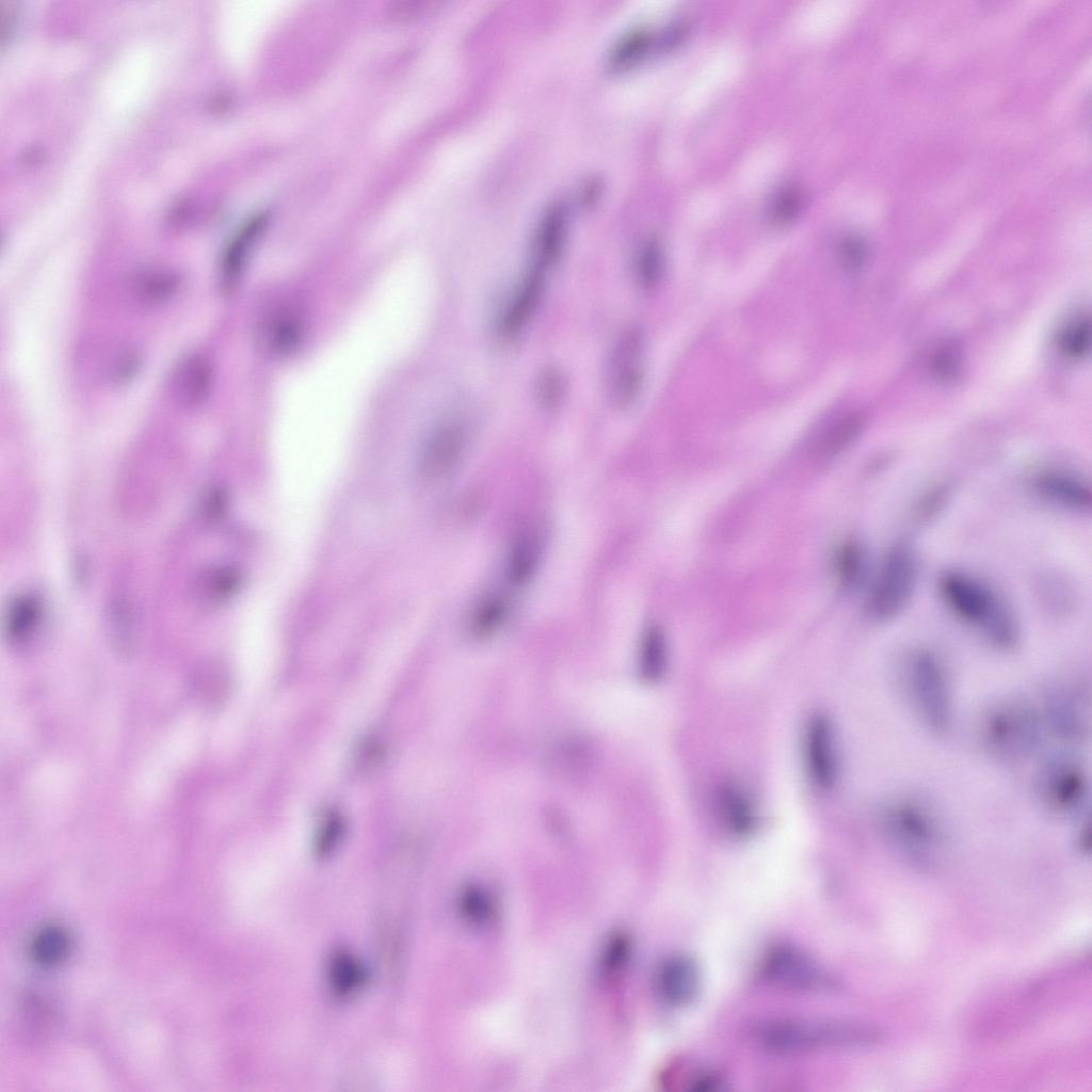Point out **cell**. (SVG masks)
<instances>
[{"mask_svg": "<svg viewBox=\"0 0 1092 1092\" xmlns=\"http://www.w3.org/2000/svg\"><path fill=\"white\" fill-rule=\"evenodd\" d=\"M904 686L921 720L932 729L944 732L951 722V689L941 658L929 649L914 651L905 660Z\"/></svg>", "mask_w": 1092, "mask_h": 1092, "instance_id": "5", "label": "cell"}, {"mask_svg": "<svg viewBox=\"0 0 1092 1092\" xmlns=\"http://www.w3.org/2000/svg\"><path fill=\"white\" fill-rule=\"evenodd\" d=\"M1088 776L1073 757L1056 755L1040 768L1035 790L1043 806L1064 817L1080 815L1088 799Z\"/></svg>", "mask_w": 1092, "mask_h": 1092, "instance_id": "7", "label": "cell"}, {"mask_svg": "<svg viewBox=\"0 0 1092 1092\" xmlns=\"http://www.w3.org/2000/svg\"><path fill=\"white\" fill-rule=\"evenodd\" d=\"M510 605L500 594H488L481 598L469 616V629L479 638L496 632L509 615Z\"/></svg>", "mask_w": 1092, "mask_h": 1092, "instance_id": "23", "label": "cell"}, {"mask_svg": "<svg viewBox=\"0 0 1092 1092\" xmlns=\"http://www.w3.org/2000/svg\"><path fill=\"white\" fill-rule=\"evenodd\" d=\"M302 338V325L289 314H278L264 322L260 328V341L272 354L286 355L292 352Z\"/></svg>", "mask_w": 1092, "mask_h": 1092, "instance_id": "21", "label": "cell"}, {"mask_svg": "<svg viewBox=\"0 0 1092 1092\" xmlns=\"http://www.w3.org/2000/svg\"><path fill=\"white\" fill-rule=\"evenodd\" d=\"M649 43V33L644 29H635L624 34L609 53V63L619 67L636 60Z\"/></svg>", "mask_w": 1092, "mask_h": 1092, "instance_id": "31", "label": "cell"}, {"mask_svg": "<svg viewBox=\"0 0 1092 1092\" xmlns=\"http://www.w3.org/2000/svg\"><path fill=\"white\" fill-rule=\"evenodd\" d=\"M567 230L564 204L555 202L541 218L533 240L534 264L544 270L556 266L562 256Z\"/></svg>", "mask_w": 1092, "mask_h": 1092, "instance_id": "17", "label": "cell"}, {"mask_svg": "<svg viewBox=\"0 0 1092 1092\" xmlns=\"http://www.w3.org/2000/svg\"><path fill=\"white\" fill-rule=\"evenodd\" d=\"M714 798L717 815L727 833L744 838L757 830L758 808L744 786L736 781H725L718 787Z\"/></svg>", "mask_w": 1092, "mask_h": 1092, "instance_id": "13", "label": "cell"}, {"mask_svg": "<svg viewBox=\"0 0 1092 1092\" xmlns=\"http://www.w3.org/2000/svg\"><path fill=\"white\" fill-rule=\"evenodd\" d=\"M263 219L251 221L228 244L220 267V285L222 292L229 294L237 287L248 256L251 244L262 228Z\"/></svg>", "mask_w": 1092, "mask_h": 1092, "instance_id": "19", "label": "cell"}, {"mask_svg": "<svg viewBox=\"0 0 1092 1092\" xmlns=\"http://www.w3.org/2000/svg\"><path fill=\"white\" fill-rule=\"evenodd\" d=\"M63 946L64 942L61 934L57 932H49L43 936L39 942V956L45 960L55 959L61 954V951L64 948Z\"/></svg>", "mask_w": 1092, "mask_h": 1092, "instance_id": "38", "label": "cell"}, {"mask_svg": "<svg viewBox=\"0 0 1092 1092\" xmlns=\"http://www.w3.org/2000/svg\"><path fill=\"white\" fill-rule=\"evenodd\" d=\"M656 989L660 997L673 1006H685L697 995L700 970L694 960L686 954L664 959L657 968Z\"/></svg>", "mask_w": 1092, "mask_h": 1092, "instance_id": "14", "label": "cell"}, {"mask_svg": "<svg viewBox=\"0 0 1092 1092\" xmlns=\"http://www.w3.org/2000/svg\"><path fill=\"white\" fill-rule=\"evenodd\" d=\"M327 982L337 997H349L360 990L366 981L362 962L347 950H337L327 962Z\"/></svg>", "mask_w": 1092, "mask_h": 1092, "instance_id": "20", "label": "cell"}, {"mask_svg": "<svg viewBox=\"0 0 1092 1092\" xmlns=\"http://www.w3.org/2000/svg\"><path fill=\"white\" fill-rule=\"evenodd\" d=\"M801 755L808 782L818 790L833 788L838 774L835 728L826 714L814 713L803 727Z\"/></svg>", "mask_w": 1092, "mask_h": 1092, "instance_id": "10", "label": "cell"}, {"mask_svg": "<svg viewBox=\"0 0 1092 1092\" xmlns=\"http://www.w3.org/2000/svg\"><path fill=\"white\" fill-rule=\"evenodd\" d=\"M1034 493L1059 508L1086 513L1092 507L1090 484L1081 477L1062 469H1045L1032 479Z\"/></svg>", "mask_w": 1092, "mask_h": 1092, "instance_id": "12", "label": "cell"}, {"mask_svg": "<svg viewBox=\"0 0 1092 1092\" xmlns=\"http://www.w3.org/2000/svg\"><path fill=\"white\" fill-rule=\"evenodd\" d=\"M1091 341L1090 321L1079 319L1069 324L1060 335L1061 352L1071 358H1080L1088 353Z\"/></svg>", "mask_w": 1092, "mask_h": 1092, "instance_id": "32", "label": "cell"}, {"mask_svg": "<svg viewBox=\"0 0 1092 1092\" xmlns=\"http://www.w3.org/2000/svg\"><path fill=\"white\" fill-rule=\"evenodd\" d=\"M1046 711L1055 730L1060 735L1075 738L1082 732V712L1078 702L1069 692H1055L1048 698Z\"/></svg>", "mask_w": 1092, "mask_h": 1092, "instance_id": "25", "label": "cell"}, {"mask_svg": "<svg viewBox=\"0 0 1092 1092\" xmlns=\"http://www.w3.org/2000/svg\"><path fill=\"white\" fill-rule=\"evenodd\" d=\"M865 424L862 414H851L835 423L820 439L817 450L823 456H834L845 450L860 435Z\"/></svg>", "mask_w": 1092, "mask_h": 1092, "instance_id": "28", "label": "cell"}, {"mask_svg": "<svg viewBox=\"0 0 1092 1092\" xmlns=\"http://www.w3.org/2000/svg\"><path fill=\"white\" fill-rule=\"evenodd\" d=\"M42 608L37 598L31 595L17 597L7 613V632L15 641L23 640L38 626Z\"/></svg>", "mask_w": 1092, "mask_h": 1092, "instance_id": "27", "label": "cell"}, {"mask_svg": "<svg viewBox=\"0 0 1092 1092\" xmlns=\"http://www.w3.org/2000/svg\"><path fill=\"white\" fill-rule=\"evenodd\" d=\"M835 571L844 588L858 587L867 572V557L864 547L855 541L844 543L836 553Z\"/></svg>", "mask_w": 1092, "mask_h": 1092, "instance_id": "26", "label": "cell"}, {"mask_svg": "<svg viewBox=\"0 0 1092 1092\" xmlns=\"http://www.w3.org/2000/svg\"><path fill=\"white\" fill-rule=\"evenodd\" d=\"M753 1038L766 1050L796 1055L868 1047L881 1040L882 1032L873 1026L855 1021L777 1018L757 1025Z\"/></svg>", "mask_w": 1092, "mask_h": 1092, "instance_id": "1", "label": "cell"}, {"mask_svg": "<svg viewBox=\"0 0 1092 1092\" xmlns=\"http://www.w3.org/2000/svg\"><path fill=\"white\" fill-rule=\"evenodd\" d=\"M919 574L918 558L906 543H898L885 556L870 589L867 610L879 622L898 616L909 605Z\"/></svg>", "mask_w": 1092, "mask_h": 1092, "instance_id": "6", "label": "cell"}, {"mask_svg": "<svg viewBox=\"0 0 1092 1092\" xmlns=\"http://www.w3.org/2000/svg\"><path fill=\"white\" fill-rule=\"evenodd\" d=\"M544 272L533 263L523 276L500 319V331L505 337L518 335L535 312L544 289Z\"/></svg>", "mask_w": 1092, "mask_h": 1092, "instance_id": "15", "label": "cell"}, {"mask_svg": "<svg viewBox=\"0 0 1092 1092\" xmlns=\"http://www.w3.org/2000/svg\"><path fill=\"white\" fill-rule=\"evenodd\" d=\"M802 195L797 187L787 186L781 189L771 204V216L775 222L786 223L800 210Z\"/></svg>", "mask_w": 1092, "mask_h": 1092, "instance_id": "34", "label": "cell"}, {"mask_svg": "<svg viewBox=\"0 0 1092 1092\" xmlns=\"http://www.w3.org/2000/svg\"><path fill=\"white\" fill-rule=\"evenodd\" d=\"M638 284L644 290L655 289L663 272V256L659 242L655 238L646 239L639 247L635 264Z\"/></svg>", "mask_w": 1092, "mask_h": 1092, "instance_id": "29", "label": "cell"}, {"mask_svg": "<svg viewBox=\"0 0 1092 1092\" xmlns=\"http://www.w3.org/2000/svg\"><path fill=\"white\" fill-rule=\"evenodd\" d=\"M542 553L539 533L524 529L513 539L505 560V578L512 587H523L534 575Z\"/></svg>", "mask_w": 1092, "mask_h": 1092, "instance_id": "18", "label": "cell"}, {"mask_svg": "<svg viewBox=\"0 0 1092 1092\" xmlns=\"http://www.w3.org/2000/svg\"><path fill=\"white\" fill-rule=\"evenodd\" d=\"M879 826L886 839L914 862H932L944 842L943 824L926 803L911 798L887 802L880 810Z\"/></svg>", "mask_w": 1092, "mask_h": 1092, "instance_id": "3", "label": "cell"}, {"mask_svg": "<svg viewBox=\"0 0 1092 1092\" xmlns=\"http://www.w3.org/2000/svg\"><path fill=\"white\" fill-rule=\"evenodd\" d=\"M469 439L467 425L459 419H449L429 435L421 456L422 469L432 477L450 472L462 460Z\"/></svg>", "mask_w": 1092, "mask_h": 1092, "instance_id": "11", "label": "cell"}, {"mask_svg": "<svg viewBox=\"0 0 1092 1092\" xmlns=\"http://www.w3.org/2000/svg\"><path fill=\"white\" fill-rule=\"evenodd\" d=\"M840 257L844 267L847 270H857L864 259V246L862 242L854 237L846 239L840 247Z\"/></svg>", "mask_w": 1092, "mask_h": 1092, "instance_id": "36", "label": "cell"}, {"mask_svg": "<svg viewBox=\"0 0 1092 1092\" xmlns=\"http://www.w3.org/2000/svg\"><path fill=\"white\" fill-rule=\"evenodd\" d=\"M1037 710L1021 700H1007L991 707L981 720V742L1000 760L1017 761L1030 756L1041 739Z\"/></svg>", "mask_w": 1092, "mask_h": 1092, "instance_id": "4", "label": "cell"}, {"mask_svg": "<svg viewBox=\"0 0 1092 1092\" xmlns=\"http://www.w3.org/2000/svg\"><path fill=\"white\" fill-rule=\"evenodd\" d=\"M761 973L766 980L787 990L826 992L839 987L833 974L790 946L782 945L769 950L761 963Z\"/></svg>", "mask_w": 1092, "mask_h": 1092, "instance_id": "8", "label": "cell"}, {"mask_svg": "<svg viewBox=\"0 0 1092 1092\" xmlns=\"http://www.w3.org/2000/svg\"><path fill=\"white\" fill-rule=\"evenodd\" d=\"M567 384L564 374L556 367H546L535 380L534 394L537 404L552 411L560 406L566 395Z\"/></svg>", "mask_w": 1092, "mask_h": 1092, "instance_id": "30", "label": "cell"}, {"mask_svg": "<svg viewBox=\"0 0 1092 1092\" xmlns=\"http://www.w3.org/2000/svg\"><path fill=\"white\" fill-rule=\"evenodd\" d=\"M949 494L948 488L940 486L931 489L921 500L918 505L917 513L921 518H928L932 514L942 508L947 495Z\"/></svg>", "mask_w": 1092, "mask_h": 1092, "instance_id": "37", "label": "cell"}, {"mask_svg": "<svg viewBox=\"0 0 1092 1092\" xmlns=\"http://www.w3.org/2000/svg\"><path fill=\"white\" fill-rule=\"evenodd\" d=\"M180 285L179 276L170 270H147L133 282L136 296L144 304H159L170 299Z\"/></svg>", "mask_w": 1092, "mask_h": 1092, "instance_id": "24", "label": "cell"}, {"mask_svg": "<svg viewBox=\"0 0 1092 1092\" xmlns=\"http://www.w3.org/2000/svg\"><path fill=\"white\" fill-rule=\"evenodd\" d=\"M643 346L644 336L639 327L625 330L614 344L608 386L611 402L617 408H629L641 394L644 382Z\"/></svg>", "mask_w": 1092, "mask_h": 1092, "instance_id": "9", "label": "cell"}, {"mask_svg": "<svg viewBox=\"0 0 1092 1092\" xmlns=\"http://www.w3.org/2000/svg\"><path fill=\"white\" fill-rule=\"evenodd\" d=\"M460 908L462 914L472 922H485L493 915L491 897L481 888L470 887L463 892Z\"/></svg>", "mask_w": 1092, "mask_h": 1092, "instance_id": "33", "label": "cell"}, {"mask_svg": "<svg viewBox=\"0 0 1092 1092\" xmlns=\"http://www.w3.org/2000/svg\"><path fill=\"white\" fill-rule=\"evenodd\" d=\"M213 381L210 360L202 354H191L175 368L171 379L174 398L183 406L195 407L208 397Z\"/></svg>", "mask_w": 1092, "mask_h": 1092, "instance_id": "16", "label": "cell"}, {"mask_svg": "<svg viewBox=\"0 0 1092 1092\" xmlns=\"http://www.w3.org/2000/svg\"><path fill=\"white\" fill-rule=\"evenodd\" d=\"M668 663V643L663 630L649 626L643 633L639 651V669L641 676L648 681L662 677Z\"/></svg>", "mask_w": 1092, "mask_h": 1092, "instance_id": "22", "label": "cell"}, {"mask_svg": "<svg viewBox=\"0 0 1092 1092\" xmlns=\"http://www.w3.org/2000/svg\"><path fill=\"white\" fill-rule=\"evenodd\" d=\"M342 833V821L339 816L333 814L327 817L321 825L316 840V851L319 856L327 854L335 846Z\"/></svg>", "mask_w": 1092, "mask_h": 1092, "instance_id": "35", "label": "cell"}, {"mask_svg": "<svg viewBox=\"0 0 1092 1092\" xmlns=\"http://www.w3.org/2000/svg\"><path fill=\"white\" fill-rule=\"evenodd\" d=\"M938 591L947 608L994 646L1011 648L1018 641L1013 611L986 583L953 571L941 576Z\"/></svg>", "mask_w": 1092, "mask_h": 1092, "instance_id": "2", "label": "cell"}]
</instances>
